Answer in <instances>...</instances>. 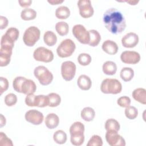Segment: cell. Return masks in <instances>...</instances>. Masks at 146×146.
I'll return each mask as SVG.
<instances>
[{"label":"cell","instance_id":"41","mask_svg":"<svg viewBox=\"0 0 146 146\" xmlns=\"http://www.w3.org/2000/svg\"><path fill=\"white\" fill-rule=\"evenodd\" d=\"M1 86H0V93L1 95H2L5 91H6L8 88H9V82L8 80L4 78L1 76V80H0Z\"/></svg>","mask_w":146,"mask_h":146},{"label":"cell","instance_id":"28","mask_svg":"<svg viewBox=\"0 0 146 146\" xmlns=\"http://www.w3.org/2000/svg\"><path fill=\"white\" fill-rule=\"evenodd\" d=\"M55 30L59 35L64 36L68 33L69 26L66 22H59L55 25Z\"/></svg>","mask_w":146,"mask_h":146},{"label":"cell","instance_id":"11","mask_svg":"<svg viewBox=\"0 0 146 146\" xmlns=\"http://www.w3.org/2000/svg\"><path fill=\"white\" fill-rule=\"evenodd\" d=\"M106 139L108 144L111 146H125V141L117 132L115 131H107Z\"/></svg>","mask_w":146,"mask_h":146},{"label":"cell","instance_id":"20","mask_svg":"<svg viewBox=\"0 0 146 146\" xmlns=\"http://www.w3.org/2000/svg\"><path fill=\"white\" fill-rule=\"evenodd\" d=\"M133 98L137 102L143 104H146V90L143 88L135 89L132 93Z\"/></svg>","mask_w":146,"mask_h":146},{"label":"cell","instance_id":"16","mask_svg":"<svg viewBox=\"0 0 146 146\" xmlns=\"http://www.w3.org/2000/svg\"><path fill=\"white\" fill-rule=\"evenodd\" d=\"M12 48L2 47L0 48V66L4 67L7 66L10 62L11 56L12 55Z\"/></svg>","mask_w":146,"mask_h":146},{"label":"cell","instance_id":"18","mask_svg":"<svg viewBox=\"0 0 146 146\" xmlns=\"http://www.w3.org/2000/svg\"><path fill=\"white\" fill-rule=\"evenodd\" d=\"M46 126L50 129H52L58 127L59 123V119L57 115L54 113H48L44 120Z\"/></svg>","mask_w":146,"mask_h":146},{"label":"cell","instance_id":"39","mask_svg":"<svg viewBox=\"0 0 146 146\" xmlns=\"http://www.w3.org/2000/svg\"><path fill=\"white\" fill-rule=\"evenodd\" d=\"M0 145H13V142L11 139H10L5 133L3 132L0 133Z\"/></svg>","mask_w":146,"mask_h":146},{"label":"cell","instance_id":"1","mask_svg":"<svg viewBox=\"0 0 146 146\" xmlns=\"http://www.w3.org/2000/svg\"><path fill=\"white\" fill-rule=\"evenodd\" d=\"M106 29L113 34H121L126 27V22L122 13L115 8L107 10L103 17Z\"/></svg>","mask_w":146,"mask_h":146},{"label":"cell","instance_id":"14","mask_svg":"<svg viewBox=\"0 0 146 146\" xmlns=\"http://www.w3.org/2000/svg\"><path fill=\"white\" fill-rule=\"evenodd\" d=\"M25 119L27 121L34 124H40L44 119L43 113L36 110H30L27 111L25 115Z\"/></svg>","mask_w":146,"mask_h":146},{"label":"cell","instance_id":"40","mask_svg":"<svg viewBox=\"0 0 146 146\" xmlns=\"http://www.w3.org/2000/svg\"><path fill=\"white\" fill-rule=\"evenodd\" d=\"M36 95L33 94L27 95L25 98V103L29 107L36 106Z\"/></svg>","mask_w":146,"mask_h":146},{"label":"cell","instance_id":"9","mask_svg":"<svg viewBox=\"0 0 146 146\" xmlns=\"http://www.w3.org/2000/svg\"><path fill=\"white\" fill-rule=\"evenodd\" d=\"M72 34L81 43L88 44L90 42V34L85 27L80 24L75 25L72 27Z\"/></svg>","mask_w":146,"mask_h":146},{"label":"cell","instance_id":"25","mask_svg":"<svg viewBox=\"0 0 146 146\" xmlns=\"http://www.w3.org/2000/svg\"><path fill=\"white\" fill-rule=\"evenodd\" d=\"M70 15V10L67 6H59L55 10V16L58 19H66L68 18Z\"/></svg>","mask_w":146,"mask_h":146},{"label":"cell","instance_id":"24","mask_svg":"<svg viewBox=\"0 0 146 146\" xmlns=\"http://www.w3.org/2000/svg\"><path fill=\"white\" fill-rule=\"evenodd\" d=\"M88 32L90 34V42L88 44L92 47L97 46L101 40L100 34L96 30H90Z\"/></svg>","mask_w":146,"mask_h":146},{"label":"cell","instance_id":"4","mask_svg":"<svg viewBox=\"0 0 146 146\" xmlns=\"http://www.w3.org/2000/svg\"><path fill=\"white\" fill-rule=\"evenodd\" d=\"M100 90L106 94H117L121 92L122 85L116 79L106 78L101 83Z\"/></svg>","mask_w":146,"mask_h":146},{"label":"cell","instance_id":"35","mask_svg":"<svg viewBox=\"0 0 146 146\" xmlns=\"http://www.w3.org/2000/svg\"><path fill=\"white\" fill-rule=\"evenodd\" d=\"M48 106V99L47 95H36V107H44Z\"/></svg>","mask_w":146,"mask_h":146},{"label":"cell","instance_id":"46","mask_svg":"<svg viewBox=\"0 0 146 146\" xmlns=\"http://www.w3.org/2000/svg\"><path fill=\"white\" fill-rule=\"evenodd\" d=\"M125 2H127L128 3H129L131 5H136V4H137L139 3V1H132V0H131V1H125Z\"/></svg>","mask_w":146,"mask_h":146},{"label":"cell","instance_id":"27","mask_svg":"<svg viewBox=\"0 0 146 146\" xmlns=\"http://www.w3.org/2000/svg\"><path fill=\"white\" fill-rule=\"evenodd\" d=\"M36 17V12L33 9L26 8L23 9L21 13V17L23 20L30 21L34 19Z\"/></svg>","mask_w":146,"mask_h":146},{"label":"cell","instance_id":"5","mask_svg":"<svg viewBox=\"0 0 146 146\" xmlns=\"http://www.w3.org/2000/svg\"><path fill=\"white\" fill-rule=\"evenodd\" d=\"M76 48L75 44L70 39H66L62 41L56 48V53L60 58H67L72 55Z\"/></svg>","mask_w":146,"mask_h":146},{"label":"cell","instance_id":"17","mask_svg":"<svg viewBox=\"0 0 146 146\" xmlns=\"http://www.w3.org/2000/svg\"><path fill=\"white\" fill-rule=\"evenodd\" d=\"M102 50L109 55H115L117 52L118 46L111 40H106L102 44Z\"/></svg>","mask_w":146,"mask_h":146},{"label":"cell","instance_id":"26","mask_svg":"<svg viewBox=\"0 0 146 146\" xmlns=\"http://www.w3.org/2000/svg\"><path fill=\"white\" fill-rule=\"evenodd\" d=\"M121 79L124 82H129L134 76V71L131 67H123L120 73Z\"/></svg>","mask_w":146,"mask_h":146},{"label":"cell","instance_id":"29","mask_svg":"<svg viewBox=\"0 0 146 146\" xmlns=\"http://www.w3.org/2000/svg\"><path fill=\"white\" fill-rule=\"evenodd\" d=\"M48 99V106L51 107H55L58 106L61 102V98L60 95L55 92H51L47 95Z\"/></svg>","mask_w":146,"mask_h":146},{"label":"cell","instance_id":"7","mask_svg":"<svg viewBox=\"0 0 146 146\" xmlns=\"http://www.w3.org/2000/svg\"><path fill=\"white\" fill-rule=\"evenodd\" d=\"M40 36V30L36 26H30L25 30L23 36V40L26 46L32 47L39 39Z\"/></svg>","mask_w":146,"mask_h":146},{"label":"cell","instance_id":"6","mask_svg":"<svg viewBox=\"0 0 146 146\" xmlns=\"http://www.w3.org/2000/svg\"><path fill=\"white\" fill-rule=\"evenodd\" d=\"M34 74L36 78L40 84L43 86H47L50 84L53 80L52 74L43 66H39L35 68Z\"/></svg>","mask_w":146,"mask_h":146},{"label":"cell","instance_id":"2","mask_svg":"<svg viewBox=\"0 0 146 146\" xmlns=\"http://www.w3.org/2000/svg\"><path fill=\"white\" fill-rule=\"evenodd\" d=\"M13 87L16 92L27 95L34 94L36 90V84L33 80L23 76L16 77L13 82Z\"/></svg>","mask_w":146,"mask_h":146},{"label":"cell","instance_id":"38","mask_svg":"<svg viewBox=\"0 0 146 146\" xmlns=\"http://www.w3.org/2000/svg\"><path fill=\"white\" fill-rule=\"evenodd\" d=\"M117 104L121 107H127L130 106L131 104V99L127 96H121L117 100Z\"/></svg>","mask_w":146,"mask_h":146},{"label":"cell","instance_id":"36","mask_svg":"<svg viewBox=\"0 0 146 146\" xmlns=\"http://www.w3.org/2000/svg\"><path fill=\"white\" fill-rule=\"evenodd\" d=\"M87 146H102L103 145V140L102 139L97 135H94L89 140L88 143L87 144Z\"/></svg>","mask_w":146,"mask_h":146},{"label":"cell","instance_id":"12","mask_svg":"<svg viewBox=\"0 0 146 146\" xmlns=\"http://www.w3.org/2000/svg\"><path fill=\"white\" fill-rule=\"evenodd\" d=\"M80 15L83 18L91 17L94 13L91 2L90 0H79L78 2Z\"/></svg>","mask_w":146,"mask_h":146},{"label":"cell","instance_id":"23","mask_svg":"<svg viewBox=\"0 0 146 146\" xmlns=\"http://www.w3.org/2000/svg\"><path fill=\"white\" fill-rule=\"evenodd\" d=\"M43 40L46 45L53 46L57 42V36L52 31H47L44 34Z\"/></svg>","mask_w":146,"mask_h":146},{"label":"cell","instance_id":"8","mask_svg":"<svg viewBox=\"0 0 146 146\" xmlns=\"http://www.w3.org/2000/svg\"><path fill=\"white\" fill-rule=\"evenodd\" d=\"M35 60L44 63H49L54 59V54L52 51L44 47H39L33 53Z\"/></svg>","mask_w":146,"mask_h":146},{"label":"cell","instance_id":"32","mask_svg":"<svg viewBox=\"0 0 146 146\" xmlns=\"http://www.w3.org/2000/svg\"><path fill=\"white\" fill-rule=\"evenodd\" d=\"M4 35L6 36L8 38H9L10 40L15 42L19 37V31L17 28L11 27L7 30Z\"/></svg>","mask_w":146,"mask_h":146},{"label":"cell","instance_id":"19","mask_svg":"<svg viewBox=\"0 0 146 146\" xmlns=\"http://www.w3.org/2000/svg\"><path fill=\"white\" fill-rule=\"evenodd\" d=\"M77 84L81 90L87 91L91 88L92 81L88 76L86 75H81L78 79Z\"/></svg>","mask_w":146,"mask_h":146},{"label":"cell","instance_id":"31","mask_svg":"<svg viewBox=\"0 0 146 146\" xmlns=\"http://www.w3.org/2000/svg\"><path fill=\"white\" fill-rule=\"evenodd\" d=\"M105 129L106 131H115L118 132L120 129L119 123L114 119H108L106 120L104 125Z\"/></svg>","mask_w":146,"mask_h":146},{"label":"cell","instance_id":"30","mask_svg":"<svg viewBox=\"0 0 146 146\" xmlns=\"http://www.w3.org/2000/svg\"><path fill=\"white\" fill-rule=\"evenodd\" d=\"M67 134L63 130H58L53 135L54 141L58 144H63L67 141Z\"/></svg>","mask_w":146,"mask_h":146},{"label":"cell","instance_id":"44","mask_svg":"<svg viewBox=\"0 0 146 146\" xmlns=\"http://www.w3.org/2000/svg\"><path fill=\"white\" fill-rule=\"evenodd\" d=\"M47 2L52 5H59V4L63 3L64 2V1L63 0H62V1H60V0H50V1H49L48 0Z\"/></svg>","mask_w":146,"mask_h":146},{"label":"cell","instance_id":"10","mask_svg":"<svg viewBox=\"0 0 146 146\" xmlns=\"http://www.w3.org/2000/svg\"><path fill=\"white\" fill-rule=\"evenodd\" d=\"M76 65L71 61H65L61 65V74L66 81L71 80L76 73Z\"/></svg>","mask_w":146,"mask_h":146},{"label":"cell","instance_id":"37","mask_svg":"<svg viewBox=\"0 0 146 146\" xmlns=\"http://www.w3.org/2000/svg\"><path fill=\"white\" fill-rule=\"evenodd\" d=\"M17 102V97L16 95L13 93H10L6 95L5 97V103L7 106L11 107L14 106Z\"/></svg>","mask_w":146,"mask_h":146},{"label":"cell","instance_id":"33","mask_svg":"<svg viewBox=\"0 0 146 146\" xmlns=\"http://www.w3.org/2000/svg\"><path fill=\"white\" fill-rule=\"evenodd\" d=\"M124 112L125 116L130 120L135 119L138 115V110L134 106H128L125 108Z\"/></svg>","mask_w":146,"mask_h":146},{"label":"cell","instance_id":"34","mask_svg":"<svg viewBox=\"0 0 146 146\" xmlns=\"http://www.w3.org/2000/svg\"><path fill=\"white\" fill-rule=\"evenodd\" d=\"M92 58L90 54L87 53H81L78 57V62L82 66H88L91 62Z\"/></svg>","mask_w":146,"mask_h":146},{"label":"cell","instance_id":"22","mask_svg":"<svg viewBox=\"0 0 146 146\" xmlns=\"http://www.w3.org/2000/svg\"><path fill=\"white\" fill-rule=\"evenodd\" d=\"M81 117L86 121H91L94 120L95 116L94 110L90 107H84L80 113Z\"/></svg>","mask_w":146,"mask_h":146},{"label":"cell","instance_id":"45","mask_svg":"<svg viewBox=\"0 0 146 146\" xmlns=\"http://www.w3.org/2000/svg\"><path fill=\"white\" fill-rule=\"evenodd\" d=\"M6 124V118L5 117L2 115L1 114V128L3 127Z\"/></svg>","mask_w":146,"mask_h":146},{"label":"cell","instance_id":"13","mask_svg":"<svg viewBox=\"0 0 146 146\" xmlns=\"http://www.w3.org/2000/svg\"><path fill=\"white\" fill-rule=\"evenodd\" d=\"M140 55L139 52L134 51H125L120 55V59L125 64H135L140 60Z\"/></svg>","mask_w":146,"mask_h":146},{"label":"cell","instance_id":"3","mask_svg":"<svg viewBox=\"0 0 146 146\" xmlns=\"http://www.w3.org/2000/svg\"><path fill=\"white\" fill-rule=\"evenodd\" d=\"M84 125L80 121L74 122L70 127V133L71 135L70 140L72 145L80 146L84 141Z\"/></svg>","mask_w":146,"mask_h":146},{"label":"cell","instance_id":"43","mask_svg":"<svg viewBox=\"0 0 146 146\" xmlns=\"http://www.w3.org/2000/svg\"><path fill=\"white\" fill-rule=\"evenodd\" d=\"M19 5L22 7H28L31 6L32 1L31 0H21L18 1Z\"/></svg>","mask_w":146,"mask_h":146},{"label":"cell","instance_id":"42","mask_svg":"<svg viewBox=\"0 0 146 146\" xmlns=\"http://www.w3.org/2000/svg\"><path fill=\"white\" fill-rule=\"evenodd\" d=\"M0 29L3 30L5 29L8 25V19L4 16H0Z\"/></svg>","mask_w":146,"mask_h":146},{"label":"cell","instance_id":"15","mask_svg":"<svg viewBox=\"0 0 146 146\" xmlns=\"http://www.w3.org/2000/svg\"><path fill=\"white\" fill-rule=\"evenodd\" d=\"M139 36L135 33H128L121 38V44L125 48H133L139 43Z\"/></svg>","mask_w":146,"mask_h":146},{"label":"cell","instance_id":"21","mask_svg":"<svg viewBox=\"0 0 146 146\" xmlns=\"http://www.w3.org/2000/svg\"><path fill=\"white\" fill-rule=\"evenodd\" d=\"M103 72L107 75H113L115 74L117 71V66L112 61H106L103 64Z\"/></svg>","mask_w":146,"mask_h":146}]
</instances>
